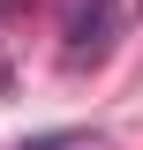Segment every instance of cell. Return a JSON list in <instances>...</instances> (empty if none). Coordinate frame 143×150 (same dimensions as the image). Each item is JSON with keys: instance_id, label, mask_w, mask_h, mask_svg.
Segmentation results:
<instances>
[{"instance_id": "6da1fadb", "label": "cell", "mask_w": 143, "mask_h": 150, "mask_svg": "<svg viewBox=\"0 0 143 150\" xmlns=\"http://www.w3.org/2000/svg\"><path fill=\"white\" fill-rule=\"evenodd\" d=\"M60 60L68 68H98V60L113 53V38H121V0H75L68 23H60Z\"/></svg>"}]
</instances>
